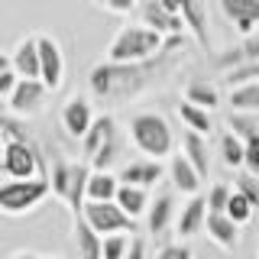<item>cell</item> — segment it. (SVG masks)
Instances as JSON below:
<instances>
[{"label": "cell", "instance_id": "6da1fadb", "mask_svg": "<svg viewBox=\"0 0 259 259\" xmlns=\"http://www.w3.org/2000/svg\"><path fill=\"white\" fill-rule=\"evenodd\" d=\"M178 62H185V36L165 39V49L149 62H136V65H113V62H101L88 71V88L94 97L101 101H113L123 104L140 97L143 91L156 88L159 81H165L172 71L178 68Z\"/></svg>", "mask_w": 259, "mask_h": 259}, {"label": "cell", "instance_id": "7a4b0ae2", "mask_svg": "<svg viewBox=\"0 0 259 259\" xmlns=\"http://www.w3.org/2000/svg\"><path fill=\"white\" fill-rule=\"evenodd\" d=\"M91 172H94V168L88 165V162H68L62 156L49 159V188H52V194L62 201V204H68L71 221L84 214Z\"/></svg>", "mask_w": 259, "mask_h": 259}, {"label": "cell", "instance_id": "3957f363", "mask_svg": "<svg viewBox=\"0 0 259 259\" xmlns=\"http://www.w3.org/2000/svg\"><path fill=\"white\" fill-rule=\"evenodd\" d=\"M165 49V36L152 32L149 26H120V32L110 39L107 46V62L113 65H136V62H149Z\"/></svg>", "mask_w": 259, "mask_h": 259}, {"label": "cell", "instance_id": "277c9868", "mask_svg": "<svg viewBox=\"0 0 259 259\" xmlns=\"http://www.w3.org/2000/svg\"><path fill=\"white\" fill-rule=\"evenodd\" d=\"M130 140L133 146L143 152V156H152V159H165V156H175V133L168 126V120L162 113H152V110H143V113H133L130 117Z\"/></svg>", "mask_w": 259, "mask_h": 259}, {"label": "cell", "instance_id": "5b68a950", "mask_svg": "<svg viewBox=\"0 0 259 259\" xmlns=\"http://www.w3.org/2000/svg\"><path fill=\"white\" fill-rule=\"evenodd\" d=\"M84 162L94 168V172H110V165L120 159L123 152V143H120V130L113 113H104V117L94 120L91 133L84 136Z\"/></svg>", "mask_w": 259, "mask_h": 259}, {"label": "cell", "instance_id": "8992f818", "mask_svg": "<svg viewBox=\"0 0 259 259\" xmlns=\"http://www.w3.org/2000/svg\"><path fill=\"white\" fill-rule=\"evenodd\" d=\"M52 194L49 178H29V182H0V214L20 217L39 207Z\"/></svg>", "mask_w": 259, "mask_h": 259}, {"label": "cell", "instance_id": "52a82bcc", "mask_svg": "<svg viewBox=\"0 0 259 259\" xmlns=\"http://www.w3.org/2000/svg\"><path fill=\"white\" fill-rule=\"evenodd\" d=\"M81 217L88 221V227H91L97 237H120V233L126 237V233L136 230V221L120 210L117 201H110V204H94V201H88Z\"/></svg>", "mask_w": 259, "mask_h": 259}, {"label": "cell", "instance_id": "ba28073f", "mask_svg": "<svg viewBox=\"0 0 259 259\" xmlns=\"http://www.w3.org/2000/svg\"><path fill=\"white\" fill-rule=\"evenodd\" d=\"M94 110H91V101L81 94H71L68 101L62 104V130L71 136V140H84L94 126Z\"/></svg>", "mask_w": 259, "mask_h": 259}, {"label": "cell", "instance_id": "9c48e42d", "mask_svg": "<svg viewBox=\"0 0 259 259\" xmlns=\"http://www.w3.org/2000/svg\"><path fill=\"white\" fill-rule=\"evenodd\" d=\"M36 46H39V68H42L39 81H42L49 91H59V88H62V78H65L62 46L55 42L52 36H36Z\"/></svg>", "mask_w": 259, "mask_h": 259}, {"label": "cell", "instance_id": "30bf717a", "mask_svg": "<svg viewBox=\"0 0 259 259\" xmlns=\"http://www.w3.org/2000/svg\"><path fill=\"white\" fill-rule=\"evenodd\" d=\"M140 20L143 26H149L152 32L165 39H175V36H185V20L175 13H168L159 0H140Z\"/></svg>", "mask_w": 259, "mask_h": 259}, {"label": "cell", "instance_id": "8fae6325", "mask_svg": "<svg viewBox=\"0 0 259 259\" xmlns=\"http://www.w3.org/2000/svg\"><path fill=\"white\" fill-rule=\"evenodd\" d=\"M46 94H49V88L42 84V81H23V78H20V84H16L13 97L7 101L10 117H16V120L36 117V113L42 110V104H46Z\"/></svg>", "mask_w": 259, "mask_h": 259}, {"label": "cell", "instance_id": "7c38bea8", "mask_svg": "<svg viewBox=\"0 0 259 259\" xmlns=\"http://www.w3.org/2000/svg\"><path fill=\"white\" fill-rule=\"evenodd\" d=\"M210 62H214V68H221L224 75L233 68H240V65H259V32H253L249 39H243L240 46H230L224 49V52L210 55Z\"/></svg>", "mask_w": 259, "mask_h": 259}, {"label": "cell", "instance_id": "4fadbf2b", "mask_svg": "<svg viewBox=\"0 0 259 259\" xmlns=\"http://www.w3.org/2000/svg\"><path fill=\"white\" fill-rule=\"evenodd\" d=\"M224 16L237 26L243 39H249L259 26V0H217Z\"/></svg>", "mask_w": 259, "mask_h": 259}, {"label": "cell", "instance_id": "5bb4252c", "mask_svg": "<svg viewBox=\"0 0 259 259\" xmlns=\"http://www.w3.org/2000/svg\"><path fill=\"white\" fill-rule=\"evenodd\" d=\"M204 224H207V198L194 194V198H188V204L178 210V217H175V233H178L182 240H191V237H198V233L204 230Z\"/></svg>", "mask_w": 259, "mask_h": 259}, {"label": "cell", "instance_id": "9a60e30c", "mask_svg": "<svg viewBox=\"0 0 259 259\" xmlns=\"http://www.w3.org/2000/svg\"><path fill=\"white\" fill-rule=\"evenodd\" d=\"M10 68L20 75L23 81H39L42 68H39V46H36V36L29 39H20L10 55Z\"/></svg>", "mask_w": 259, "mask_h": 259}, {"label": "cell", "instance_id": "2e32d148", "mask_svg": "<svg viewBox=\"0 0 259 259\" xmlns=\"http://www.w3.org/2000/svg\"><path fill=\"white\" fill-rule=\"evenodd\" d=\"M120 185H133V188H146L149 191L152 185L162 178V162L156 159H136V162H126L120 168Z\"/></svg>", "mask_w": 259, "mask_h": 259}, {"label": "cell", "instance_id": "e0dca14e", "mask_svg": "<svg viewBox=\"0 0 259 259\" xmlns=\"http://www.w3.org/2000/svg\"><path fill=\"white\" fill-rule=\"evenodd\" d=\"M207 237L214 246L227 249V253H233V249L240 246V224H233L227 214H207V224H204Z\"/></svg>", "mask_w": 259, "mask_h": 259}, {"label": "cell", "instance_id": "ac0fdd59", "mask_svg": "<svg viewBox=\"0 0 259 259\" xmlns=\"http://www.w3.org/2000/svg\"><path fill=\"white\" fill-rule=\"evenodd\" d=\"M168 178H172L175 191L188 194V198H194V194L201 191V182H204V178L194 172V165L182 156V152H178V156H172V162H168Z\"/></svg>", "mask_w": 259, "mask_h": 259}, {"label": "cell", "instance_id": "d6986e66", "mask_svg": "<svg viewBox=\"0 0 259 259\" xmlns=\"http://www.w3.org/2000/svg\"><path fill=\"white\" fill-rule=\"evenodd\" d=\"M182 20H185V29H188L194 39H198V46H201V49H210L204 0H182Z\"/></svg>", "mask_w": 259, "mask_h": 259}, {"label": "cell", "instance_id": "ffe728a7", "mask_svg": "<svg viewBox=\"0 0 259 259\" xmlns=\"http://www.w3.org/2000/svg\"><path fill=\"white\" fill-rule=\"evenodd\" d=\"M182 156L191 162L194 172H198L201 178H207V172H210V152H207V140H204V136L185 130V136H182Z\"/></svg>", "mask_w": 259, "mask_h": 259}, {"label": "cell", "instance_id": "44dd1931", "mask_svg": "<svg viewBox=\"0 0 259 259\" xmlns=\"http://www.w3.org/2000/svg\"><path fill=\"white\" fill-rule=\"evenodd\" d=\"M71 233H75L78 259H104V237H97L91 227H88L84 217H75V227H71Z\"/></svg>", "mask_w": 259, "mask_h": 259}, {"label": "cell", "instance_id": "7402d4cb", "mask_svg": "<svg viewBox=\"0 0 259 259\" xmlns=\"http://www.w3.org/2000/svg\"><path fill=\"white\" fill-rule=\"evenodd\" d=\"M175 194H159L156 201L149 204V214H146V227H149V233H165L168 230V224H172V217H175Z\"/></svg>", "mask_w": 259, "mask_h": 259}, {"label": "cell", "instance_id": "603a6c76", "mask_svg": "<svg viewBox=\"0 0 259 259\" xmlns=\"http://www.w3.org/2000/svg\"><path fill=\"white\" fill-rule=\"evenodd\" d=\"M117 204L123 214H130L133 221H140L143 214H149V191L146 188H133V185H120V191H117Z\"/></svg>", "mask_w": 259, "mask_h": 259}, {"label": "cell", "instance_id": "cb8c5ba5", "mask_svg": "<svg viewBox=\"0 0 259 259\" xmlns=\"http://www.w3.org/2000/svg\"><path fill=\"white\" fill-rule=\"evenodd\" d=\"M117 191H120V178L117 175L91 172V182H88V201H94V204H110V201H117Z\"/></svg>", "mask_w": 259, "mask_h": 259}, {"label": "cell", "instance_id": "d4e9b609", "mask_svg": "<svg viewBox=\"0 0 259 259\" xmlns=\"http://www.w3.org/2000/svg\"><path fill=\"white\" fill-rule=\"evenodd\" d=\"M185 101L210 113L221 104V91H217L214 84H207V81H188V84H185Z\"/></svg>", "mask_w": 259, "mask_h": 259}, {"label": "cell", "instance_id": "484cf974", "mask_svg": "<svg viewBox=\"0 0 259 259\" xmlns=\"http://www.w3.org/2000/svg\"><path fill=\"white\" fill-rule=\"evenodd\" d=\"M178 117H182V123L188 126L191 133H198V136H210V133H214V120H210V113L201 110V107H194V104H188V101L178 104Z\"/></svg>", "mask_w": 259, "mask_h": 259}, {"label": "cell", "instance_id": "4316f807", "mask_svg": "<svg viewBox=\"0 0 259 259\" xmlns=\"http://www.w3.org/2000/svg\"><path fill=\"white\" fill-rule=\"evenodd\" d=\"M227 104H230V113H256L259 117V81L246 88H233Z\"/></svg>", "mask_w": 259, "mask_h": 259}, {"label": "cell", "instance_id": "83f0119b", "mask_svg": "<svg viewBox=\"0 0 259 259\" xmlns=\"http://www.w3.org/2000/svg\"><path fill=\"white\" fill-rule=\"evenodd\" d=\"M221 159H224L227 168H240L243 162H246V146H243V140H237L230 130L221 133Z\"/></svg>", "mask_w": 259, "mask_h": 259}, {"label": "cell", "instance_id": "f1b7e54d", "mask_svg": "<svg viewBox=\"0 0 259 259\" xmlns=\"http://www.w3.org/2000/svg\"><path fill=\"white\" fill-rule=\"evenodd\" d=\"M227 126H230V133L243 143H249L253 136H259V117L256 113H230V117H227Z\"/></svg>", "mask_w": 259, "mask_h": 259}, {"label": "cell", "instance_id": "f546056e", "mask_svg": "<svg viewBox=\"0 0 259 259\" xmlns=\"http://www.w3.org/2000/svg\"><path fill=\"white\" fill-rule=\"evenodd\" d=\"M253 204H249V201L246 198H243V194L240 191H233V198H230V204H227V217H230V221L233 224H249V221H253Z\"/></svg>", "mask_w": 259, "mask_h": 259}, {"label": "cell", "instance_id": "4dcf8cb0", "mask_svg": "<svg viewBox=\"0 0 259 259\" xmlns=\"http://www.w3.org/2000/svg\"><path fill=\"white\" fill-rule=\"evenodd\" d=\"M224 81L230 84V91L233 88H246V84H253V81H259V65H240V68L227 71Z\"/></svg>", "mask_w": 259, "mask_h": 259}, {"label": "cell", "instance_id": "1f68e13d", "mask_svg": "<svg viewBox=\"0 0 259 259\" xmlns=\"http://www.w3.org/2000/svg\"><path fill=\"white\" fill-rule=\"evenodd\" d=\"M204 198H207V214H227V204H230V198H233V188L214 185Z\"/></svg>", "mask_w": 259, "mask_h": 259}, {"label": "cell", "instance_id": "d6a6232c", "mask_svg": "<svg viewBox=\"0 0 259 259\" xmlns=\"http://www.w3.org/2000/svg\"><path fill=\"white\" fill-rule=\"evenodd\" d=\"M130 253V240L120 233V237H104V259H126Z\"/></svg>", "mask_w": 259, "mask_h": 259}, {"label": "cell", "instance_id": "836d02e7", "mask_svg": "<svg viewBox=\"0 0 259 259\" xmlns=\"http://www.w3.org/2000/svg\"><path fill=\"white\" fill-rule=\"evenodd\" d=\"M237 191H240L253 207H259V178H256V175H240Z\"/></svg>", "mask_w": 259, "mask_h": 259}, {"label": "cell", "instance_id": "e575fe53", "mask_svg": "<svg viewBox=\"0 0 259 259\" xmlns=\"http://www.w3.org/2000/svg\"><path fill=\"white\" fill-rule=\"evenodd\" d=\"M156 259H194V249L188 243H165L156 253Z\"/></svg>", "mask_w": 259, "mask_h": 259}, {"label": "cell", "instance_id": "d590c367", "mask_svg": "<svg viewBox=\"0 0 259 259\" xmlns=\"http://www.w3.org/2000/svg\"><path fill=\"white\" fill-rule=\"evenodd\" d=\"M246 146V162H243V168H246V175H256L259 178V136H253Z\"/></svg>", "mask_w": 259, "mask_h": 259}, {"label": "cell", "instance_id": "8d00e7d4", "mask_svg": "<svg viewBox=\"0 0 259 259\" xmlns=\"http://www.w3.org/2000/svg\"><path fill=\"white\" fill-rule=\"evenodd\" d=\"M16 84H20V75L10 68V71H4L0 75V101H10L13 91H16Z\"/></svg>", "mask_w": 259, "mask_h": 259}, {"label": "cell", "instance_id": "74e56055", "mask_svg": "<svg viewBox=\"0 0 259 259\" xmlns=\"http://www.w3.org/2000/svg\"><path fill=\"white\" fill-rule=\"evenodd\" d=\"M104 7H107L110 13H120V16H123V13H133L136 7H140V0H107Z\"/></svg>", "mask_w": 259, "mask_h": 259}, {"label": "cell", "instance_id": "f35d334b", "mask_svg": "<svg viewBox=\"0 0 259 259\" xmlns=\"http://www.w3.org/2000/svg\"><path fill=\"white\" fill-rule=\"evenodd\" d=\"M126 259H146V240H143V237H133V240H130Z\"/></svg>", "mask_w": 259, "mask_h": 259}, {"label": "cell", "instance_id": "ab89813d", "mask_svg": "<svg viewBox=\"0 0 259 259\" xmlns=\"http://www.w3.org/2000/svg\"><path fill=\"white\" fill-rule=\"evenodd\" d=\"M162 7H165L168 13H175V16H182V0H159Z\"/></svg>", "mask_w": 259, "mask_h": 259}, {"label": "cell", "instance_id": "60d3db41", "mask_svg": "<svg viewBox=\"0 0 259 259\" xmlns=\"http://www.w3.org/2000/svg\"><path fill=\"white\" fill-rule=\"evenodd\" d=\"M4 71H10V55L0 52V75H4Z\"/></svg>", "mask_w": 259, "mask_h": 259}, {"label": "cell", "instance_id": "b9f144b4", "mask_svg": "<svg viewBox=\"0 0 259 259\" xmlns=\"http://www.w3.org/2000/svg\"><path fill=\"white\" fill-rule=\"evenodd\" d=\"M10 259H42V256H36V253H26V249H23V253H13Z\"/></svg>", "mask_w": 259, "mask_h": 259}, {"label": "cell", "instance_id": "7bdbcfd3", "mask_svg": "<svg viewBox=\"0 0 259 259\" xmlns=\"http://www.w3.org/2000/svg\"><path fill=\"white\" fill-rule=\"evenodd\" d=\"M0 140H4V133H0ZM0 168H4V146H0Z\"/></svg>", "mask_w": 259, "mask_h": 259}, {"label": "cell", "instance_id": "ee69618b", "mask_svg": "<svg viewBox=\"0 0 259 259\" xmlns=\"http://www.w3.org/2000/svg\"><path fill=\"white\" fill-rule=\"evenodd\" d=\"M94 4H101V7H104V4H107V0H94Z\"/></svg>", "mask_w": 259, "mask_h": 259}, {"label": "cell", "instance_id": "f6af8a7d", "mask_svg": "<svg viewBox=\"0 0 259 259\" xmlns=\"http://www.w3.org/2000/svg\"><path fill=\"white\" fill-rule=\"evenodd\" d=\"M256 256H259V246H256Z\"/></svg>", "mask_w": 259, "mask_h": 259}, {"label": "cell", "instance_id": "bcb514c9", "mask_svg": "<svg viewBox=\"0 0 259 259\" xmlns=\"http://www.w3.org/2000/svg\"><path fill=\"white\" fill-rule=\"evenodd\" d=\"M42 259H46V256H42Z\"/></svg>", "mask_w": 259, "mask_h": 259}]
</instances>
